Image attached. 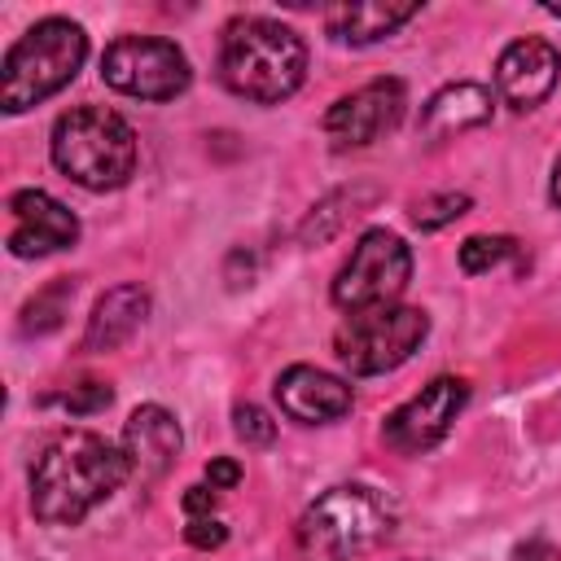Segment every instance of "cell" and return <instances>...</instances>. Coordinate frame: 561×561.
<instances>
[{
  "instance_id": "11",
  "label": "cell",
  "mask_w": 561,
  "mask_h": 561,
  "mask_svg": "<svg viewBox=\"0 0 561 561\" xmlns=\"http://www.w3.org/2000/svg\"><path fill=\"white\" fill-rule=\"evenodd\" d=\"M9 250L18 259H44V254H57L66 245H75L79 237V219L70 206H61L53 193L44 188H18L9 197Z\"/></svg>"
},
{
  "instance_id": "4",
  "label": "cell",
  "mask_w": 561,
  "mask_h": 561,
  "mask_svg": "<svg viewBox=\"0 0 561 561\" xmlns=\"http://www.w3.org/2000/svg\"><path fill=\"white\" fill-rule=\"evenodd\" d=\"M88 57V35L70 18H44L35 22L0 66V105L4 114H22L39 105L44 96L61 92Z\"/></svg>"
},
{
  "instance_id": "14",
  "label": "cell",
  "mask_w": 561,
  "mask_h": 561,
  "mask_svg": "<svg viewBox=\"0 0 561 561\" xmlns=\"http://www.w3.org/2000/svg\"><path fill=\"white\" fill-rule=\"evenodd\" d=\"M276 403L289 421H302V425H324V421H337L351 412V386L324 368H311V364H294L276 377Z\"/></svg>"
},
{
  "instance_id": "9",
  "label": "cell",
  "mask_w": 561,
  "mask_h": 561,
  "mask_svg": "<svg viewBox=\"0 0 561 561\" xmlns=\"http://www.w3.org/2000/svg\"><path fill=\"white\" fill-rule=\"evenodd\" d=\"M465 399H469V386H465L460 377H434V381H425L408 403H399V408L386 416L381 438H386L394 451H403V456H421V451H430L434 443L447 438V430H451V421L460 416Z\"/></svg>"
},
{
  "instance_id": "15",
  "label": "cell",
  "mask_w": 561,
  "mask_h": 561,
  "mask_svg": "<svg viewBox=\"0 0 561 561\" xmlns=\"http://www.w3.org/2000/svg\"><path fill=\"white\" fill-rule=\"evenodd\" d=\"M149 316V289L145 285H114L96 298L88 324H83V351H118Z\"/></svg>"
},
{
  "instance_id": "1",
  "label": "cell",
  "mask_w": 561,
  "mask_h": 561,
  "mask_svg": "<svg viewBox=\"0 0 561 561\" xmlns=\"http://www.w3.org/2000/svg\"><path fill=\"white\" fill-rule=\"evenodd\" d=\"M127 478L123 447L92 430H61L31 465V513L44 526H79Z\"/></svg>"
},
{
  "instance_id": "13",
  "label": "cell",
  "mask_w": 561,
  "mask_h": 561,
  "mask_svg": "<svg viewBox=\"0 0 561 561\" xmlns=\"http://www.w3.org/2000/svg\"><path fill=\"white\" fill-rule=\"evenodd\" d=\"M118 447H123V456H127L131 478H136L140 486H149V482H158V478L175 465V456H180V447H184V434H180V425H175V416H171L167 408L140 403V408L127 416Z\"/></svg>"
},
{
  "instance_id": "8",
  "label": "cell",
  "mask_w": 561,
  "mask_h": 561,
  "mask_svg": "<svg viewBox=\"0 0 561 561\" xmlns=\"http://www.w3.org/2000/svg\"><path fill=\"white\" fill-rule=\"evenodd\" d=\"M101 79L136 101H175L193 70L180 44L158 39V35H123L101 53Z\"/></svg>"
},
{
  "instance_id": "17",
  "label": "cell",
  "mask_w": 561,
  "mask_h": 561,
  "mask_svg": "<svg viewBox=\"0 0 561 561\" xmlns=\"http://www.w3.org/2000/svg\"><path fill=\"white\" fill-rule=\"evenodd\" d=\"M421 13L416 0H355V4H333L324 13V31L337 44H377L386 35H394L403 22H412Z\"/></svg>"
},
{
  "instance_id": "22",
  "label": "cell",
  "mask_w": 561,
  "mask_h": 561,
  "mask_svg": "<svg viewBox=\"0 0 561 561\" xmlns=\"http://www.w3.org/2000/svg\"><path fill=\"white\" fill-rule=\"evenodd\" d=\"M232 430H237V438H241L245 447H267V443L276 438V421H272L259 403H237Z\"/></svg>"
},
{
  "instance_id": "10",
  "label": "cell",
  "mask_w": 561,
  "mask_h": 561,
  "mask_svg": "<svg viewBox=\"0 0 561 561\" xmlns=\"http://www.w3.org/2000/svg\"><path fill=\"white\" fill-rule=\"evenodd\" d=\"M408 105V92L399 79H373L364 88H355L351 96H337L324 114V136L333 140V149H364L373 140H381L386 131L399 127Z\"/></svg>"
},
{
  "instance_id": "25",
  "label": "cell",
  "mask_w": 561,
  "mask_h": 561,
  "mask_svg": "<svg viewBox=\"0 0 561 561\" xmlns=\"http://www.w3.org/2000/svg\"><path fill=\"white\" fill-rule=\"evenodd\" d=\"M180 508H184L188 517H210V513H215V486H210V482L188 486V491L180 495Z\"/></svg>"
},
{
  "instance_id": "20",
  "label": "cell",
  "mask_w": 561,
  "mask_h": 561,
  "mask_svg": "<svg viewBox=\"0 0 561 561\" xmlns=\"http://www.w3.org/2000/svg\"><path fill=\"white\" fill-rule=\"evenodd\" d=\"M513 254H517V241L513 237H486V232H478V237H465L460 241V267L469 276H482V272L500 267Z\"/></svg>"
},
{
  "instance_id": "12",
  "label": "cell",
  "mask_w": 561,
  "mask_h": 561,
  "mask_svg": "<svg viewBox=\"0 0 561 561\" xmlns=\"http://www.w3.org/2000/svg\"><path fill=\"white\" fill-rule=\"evenodd\" d=\"M561 79V53L548 39H513L495 61V96L526 114L552 96Z\"/></svg>"
},
{
  "instance_id": "7",
  "label": "cell",
  "mask_w": 561,
  "mask_h": 561,
  "mask_svg": "<svg viewBox=\"0 0 561 561\" xmlns=\"http://www.w3.org/2000/svg\"><path fill=\"white\" fill-rule=\"evenodd\" d=\"M412 276V250L403 245L399 232H386V228H368L351 259L337 267L333 276V302L342 311H368V307H386L403 294Z\"/></svg>"
},
{
  "instance_id": "3",
  "label": "cell",
  "mask_w": 561,
  "mask_h": 561,
  "mask_svg": "<svg viewBox=\"0 0 561 561\" xmlns=\"http://www.w3.org/2000/svg\"><path fill=\"white\" fill-rule=\"evenodd\" d=\"M53 167L79 188H123L136 171V131L105 105H75L53 123Z\"/></svg>"
},
{
  "instance_id": "16",
  "label": "cell",
  "mask_w": 561,
  "mask_h": 561,
  "mask_svg": "<svg viewBox=\"0 0 561 561\" xmlns=\"http://www.w3.org/2000/svg\"><path fill=\"white\" fill-rule=\"evenodd\" d=\"M491 114H495V101L482 83H447L425 101L421 136L425 140H447V136H460L469 127L491 123Z\"/></svg>"
},
{
  "instance_id": "28",
  "label": "cell",
  "mask_w": 561,
  "mask_h": 561,
  "mask_svg": "<svg viewBox=\"0 0 561 561\" xmlns=\"http://www.w3.org/2000/svg\"><path fill=\"white\" fill-rule=\"evenodd\" d=\"M552 202L561 206V158L552 162Z\"/></svg>"
},
{
  "instance_id": "5",
  "label": "cell",
  "mask_w": 561,
  "mask_h": 561,
  "mask_svg": "<svg viewBox=\"0 0 561 561\" xmlns=\"http://www.w3.org/2000/svg\"><path fill=\"white\" fill-rule=\"evenodd\" d=\"M394 526L390 504L373 486H329L298 517V552L302 561H351L381 543Z\"/></svg>"
},
{
  "instance_id": "26",
  "label": "cell",
  "mask_w": 561,
  "mask_h": 561,
  "mask_svg": "<svg viewBox=\"0 0 561 561\" xmlns=\"http://www.w3.org/2000/svg\"><path fill=\"white\" fill-rule=\"evenodd\" d=\"M206 482H210L215 491H232V486L241 482V465H237V460H228V456H219V460H210V465H206Z\"/></svg>"
},
{
  "instance_id": "24",
  "label": "cell",
  "mask_w": 561,
  "mask_h": 561,
  "mask_svg": "<svg viewBox=\"0 0 561 561\" xmlns=\"http://www.w3.org/2000/svg\"><path fill=\"white\" fill-rule=\"evenodd\" d=\"M224 539H228V526L219 517H188V526H184V543L197 552H215V548H224Z\"/></svg>"
},
{
  "instance_id": "21",
  "label": "cell",
  "mask_w": 561,
  "mask_h": 561,
  "mask_svg": "<svg viewBox=\"0 0 561 561\" xmlns=\"http://www.w3.org/2000/svg\"><path fill=\"white\" fill-rule=\"evenodd\" d=\"M469 206H473L469 193H434V197H421V202L412 206V224H416L421 232H434V228L460 219Z\"/></svg>"
},
{
  "instance_id": "2",
  "label": "cell",
  "mask_w": 561,
  "mask_h": 561,
  "mask_svg": "<svg viewBox=\"0 0 561 561\" xmlns=\"http://www.w3.org/2000/svg\"><path fill=\"white\" fill-rule=\"evenodd\" d=\"M307 79V44L272 18H232L219 39V83L254 105H280Z\"/></svg>"
},
{
  "instance_id": "23",
  "label": "cell",
  "mask_w": 561,
  "mask_h": 561,
  "mask_svg": "<svg viewBox=\"0 0 561 561\" xmlns=\"http://www.w3.org/2000/svg\"><path fill=\"white\" fill-rule=\"evenodd\" d=\"M110 386H101V381H83V386H70L66 394H57V399H44V403H61L70 416H92V412H101V408H110Z\"/></svg>"
},
{
  "instance_id": "27",
  "label": "cell",
  "mask_w": 561,
  "mask_h": 561,
  "mask_svg": "<svg viewBox=\"0 0 561 561\" xmlns=\"http://www.w3.org/2000/svg\"><path fill=\"white\" fill-rule=\"evenodd\" d=\"M508 561H561V552H557L548 539H522V543L508 552Z\"/></svg>"
},
{
  "instance_id": "19",
  "label": "cell",
  "mask_w": 561,
  "mask_h": 561,
  "mask_svg": "<svg viewBox=\"0 0 561 561\" xmlns=\"http://www.w3.org/2000/svg\"><path fill=\"white\" fill-rule=\"evenodd\" d=\"M70 298H75V280H57L44 294H35L26 302V311H22V333H48V329H57Z\"/></svg>"
},
{
  "instance_id": "6",
  "label": "cell",
  "mask_w": 561,
  "mask_h": 561,
  "mask_svg": "<svg viewBox=\"0 0 561 561\" xmlns=\"http://www.w3.org/2000/svg\"><path fill=\"white\" fill-rule=\"evenodd\" d=\"M430 333V316L421 307H368V311H351L346 324L333 333V355L346 373L355 377H373V373H390L399 368Z\"/></svg>"
},
{
  "instance_id": "18",
  "label": "cell",
  "mask_w": 561,
  "mask_h": 561,
  "mask_svg": "<svg viewBox=\"0 0 561 561\" xmlns=\"http://www.w3.org/2000/svg\"><path fill=\"white\" fill-rule=\"evenodd\" d=\"M373 197H377V188H364V184L324 197V202L307 215V224H302V241H324V237H333V232H337L346 219H355Z\"/></svg>"
}]
</instances>
